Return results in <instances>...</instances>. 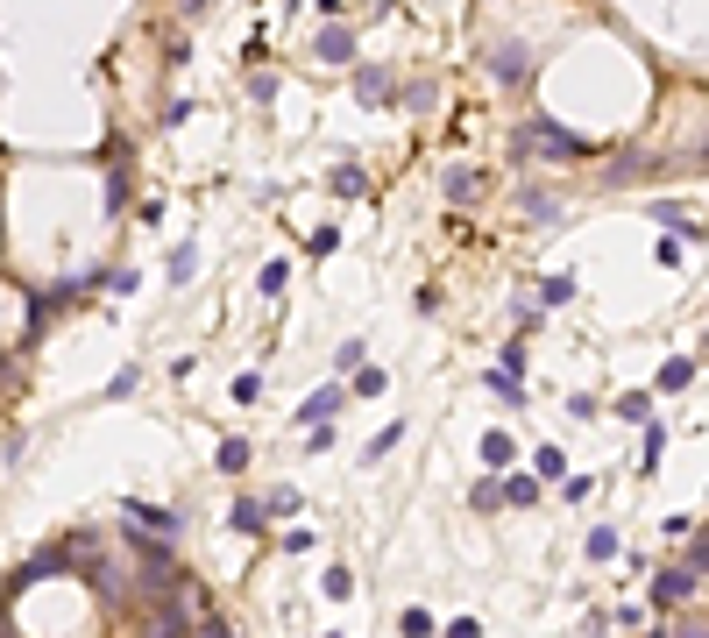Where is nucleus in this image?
I'll return each instance as SVG.
<instances>
[{
    "label": "nucleus",
    "instance_id": "obj_35",
    "mask_svg": "<svg viewBox=\"0 0 709 638\" xmlns=\"http://www.w3.org/2000/svg\"><path fill=\"white\" fill-rule=\"evenodd\" d=\"M234 397H242V405H256V397H263V376L249 369V376H234Z\"/></svg>",
    "mask_w": 709,
    "mask_h": 638
},
{
    "label": "nucleus",
    "instance_id": "obj_26",
    "mask_svg": "<svg viewBox=\"0 0 709 638\" xmlns=\"http://www.w3.org/2000/svg\"><path fill=\"white\" fill-rule=\"evenodd\" d=\"M284 284H291V263H284V256H277V263H263L256 291H263V298H284Z\"/></svg>",
    "mask_w": 709,
    "mask_h": 638
},
{
    "label": "nucleus",
    "instance_id": "obj_33",
    "mask_svg": "<svg viewBox=\"0 0 709 638\" xmlns=\"http://www.w3.org/2000/svg\"><path fill=\"white\" fill-rule=\"evenodd\" d=\"M468 504H476V511H504V504H497V475H483V483H476V497H468Z\"/></svg>",
    "mask_w": 709,
    "mask_h": 638
},
{
    "label": "nucleus",
    "instance_id": "obj_31",
    "mask_svg": "<svg viewBox=\"0 0 709 638\" xmlns=\"http://www.w3.org/2000/svg\"><path fill=\"white\" fill-rule=\"evenodd\" d=\"M504 376H518V383H525V334H511V341H504Z\"/></svg>",
    "mask_w": 709,
    "mask_h": 638
},
{
    "label": "nucleus",
    "instance_id": "obj_6",
    "mask_svg": "<svg viewBox=\"0 0 709 638\" xmlns=\"http://www.w3.org/2000/svg\"><path fill=\"white\" fill-rule=\"evenodd\" d=\"M575 291H582V277H575V270H546L532 305H539V312H546V305H575Z\"/></svg>",
    "mask_w": 709,
    "mask_h": 638
},
{
    "label": "nucleus",
    "instance_id": "obj_18",
    "mask_svg": "<svg viewBox=\"0 0 709 638\" xmlns=\"http://www.w3.org/2000/svg\"><path fill=\"white\" fill-rule=\"evenodd\" d=\"M227 525L256 539V532H263V504H256V497H234V511H227Z\"/></svg>",
    "mask_w": 709,
    "mask_h": 638
},
{
    "label": "nucleus",
    "instance_id": "obj_22",
    "mask_svg": "<svg viewBox=\"0 0 709 638\" xmlns=\"http://www.w3.org/2000/svg\"><path fill=\"white\" fill-rule=\"evenodd\" d=\"M199 277V242H178L171 249V284H192Z\"/></svg>",
    "mask_w": 709,
    "mask_h": 638
},
{
    "label": "nucleus",
    "instance_id": "obj_39",
    "mask_svg": "<svg viewBox=\"0 0 709 638\" xmlns=\"http://www.w3.org/2000/svg\"><path fill=\"white\" fill-rule=\"evenodd\" d=\"M674 638H702V617H695V610H688V617H681V624H674Z\"/></svg>",
    "mask_w": 709,
    "mask_h": 638
},
{
    "label": "nucleus",
    "instance_id": "obj_21",
    "mask_svg": "<svg viewBox=\"0 0 709 638\" xmlns=\"http://www.w3.org/2000/svg\"><path fill=\"white\" fill-rule=\"evenodd\" d=\"M532 475H539V483H554V475H568V454H561V447H532Z\"/></svg>",
    "mask_w": 709,
    "mask_h": 638
},
{
    "label": "nucleus",
    "instance_id": "obj_40",
    "mask_svg": "<svg viewBox=\"0 0 709 638\" xmlns=\"http://www.w3.org/2000/svg\"><path fill=\"white\" fill-rule=\"evenodd\" d=\"M199 638H234V631H227L220 617H206V624H199Z\"/></svg>",
    "mask_w": 709,
    "mask_h": 638
},
{
    "label": "nucleus",
    "instance_id": "obj_32",
    "mask_svg": "<svg viewBox=\"0 0 709 638\" xmlns=\"http://www.w3.org/2000/svg\"><path fill=\"white\" fill-rule=\"evenodd\" d=\"M348 390H355V397H383V369H369V362H362V369H355V383H348Z\"/></svg>",
    "mask_w": 709,
    "mask_h": 638
},
{
    "label": "nucleus",
    "instance_id": "obj_29",
    "mask_svg": "<svg viewBox=\"0 0 709 638\" xmlns=\"http://www.w3.org/2000/svg\"><path fill=\"white\" fill-rule=\"evenodd\" d=\"M320 589H327L334 603H348V596H355V575H348V568H327V575H320Z\"/></svg>",
    "mask_w": 709,
    "mask_h": 638
},
{
    "label": "nucleus",
    "instance_id": "obj_15",
    "mask_svg": "<svg viewBox=\"0 0 709 638\" xmlns=\"http://www.w3.org/2000/svg\"><path fill=\"white\" fill-rule=\"evenodd\" d=\"M213 468H220V475H242V468H249V440H242V433H227V440L213 447Z\"/></svg>",
    "mask_w": 709,
    "mask_h": 638
},
{
    "label": "nucleus",
    "instance_id": "obj_25",
    "mask_svg": "<svg viewBox=\"0 0 709 638\" xmlns=\"http://www.w3.org/2000/svg\"><path fill=\"white\" fill-rule=\"evenodd\" d=\"M327 185H334L341 199H362V192H369V178H362L355 164H341V171H327Z\"/></svg>",
    "mask_w": 709,
    "mask_h": 638
},
{
    "label": "nucleus",
    "instance_id": "obj_4",
    "mask_svg": "<svg viewBox=\"0 0 709 638\" xmlns=\"http://www.w3.org/2000/svg\"><path fill=\"white\" fill-rule=\"evenodd\" d=\"M121 511H128V525H135V532H164V539H178V532H185V511H164V504H142V497H128Z\"/></svg>",
    "mask_w": 709,
    "mask_h": 638
},
{
    "label": "nucleus",
    "instance_id": "obj_5",
    "mask_svg": "<svg viewBox=\"0 0 709 638\" xmlns=\"http://www.w3.org/2000/svg\"><path fill=\"white\" fill-rule=\"evenodd\" d=\"M334 412H341V383H320V390H312V397H305V405H298V426L312 433V426H327Z\"/></svg>",
    "mask_w": 709,
    "mask_h": 638
},
{
    "label": "nucleus",
    "instance_id": "obj_19",
    "mask_svg": "<svg viewBox=\"0 0 709 638\" xmlns=\"http://www.w3.org/2000/svg\"><path fill=\"white\" fill-rule=\"evenodd\" d=\"M398 440H405V419H398V426H383V433L362 447V461H369V468H376V461H390V454H398Z\"/></svg>",
    "mask_w": 709,
    "mask_h": 638
},
{
    "label": "nucleus",
    "instance_id": "obj_3",
    "mask_svg": "<svg viewBox=\"0 0 709 638\" xmlns=\"http://www.w3.org/2000/svg\"><path fill=\"white\" fill-rule=\"evenodd\" d=\"M490 78H497V86H525V78H532V50L525 43H490Z\"/></svg>",
    "mask_w": 709,
    "mask_h": 638
},
{
    "label": "nucleus",
    "instance_id": "obj_23",
    "mask_svg": "<svg viewBox=\"0 0 709 638\" xmlns=\"http://www.w3.org/2000/svg\"><path fill=\"white\" fill-rule=\"evenodd\" d=\"M362 362H369V348H362V341H355V334H348V341H341V348H334V383H341V376H355V369H362Z\"/></svg>",
    "mask_w": 709,
    "mask_h": 638
},
{
    "label": "nucleus",
    "instance_id": "obj_27",
    "mask_svg": "<svg viewBox=\"0 0 709 638\" xmlns=\"http://www.w3.org/2000/svg\"><path fill=\"white\" fill-rule=\"evenodd\" d=\"M617 546H624L617 525H596V532H589V561H617Z\"/></svg>",
    "mask_w": 709,
    "mask_h": 638
},
{
    "label": "nucleus",
    "instance_id": "obj_20",
    "mask_svg": "<svg viewBox=\"0 0 709 638\" xmlns=\"http://www.w3.org/2000/svg\"><path fill=\"white\" fill-rule=\"evenodd\" d=\"M192 631V617L178 610V603H164V610H156V624H149V638H185Z\"/></svg>",
    "mask_w": 709,
    "mask_h": 638
},
{
    "label": "nucleus",
    "instance_id": "obj_17",
    "mask_svg": "<svg viewBox=\"0 0 709 638\" xmlns=\"http://www.w3.org/2000/svg\"><path fill=\"white\" fill-rule=\"evenodd\" d=\"M256 504H263V518H298V511H305V497H298L291 483H277V490H270V497H256Z\"/></svg>",
    "mask_w": 709,
    "mask_h": 638
},
{
    "label": "nucleus",
    "instance_id": "obj_8",
    "mask_svg": "<svg viewBox=\"0 0 709 638\" xmlns=\"http://www.w3.org/2000/svg\"><path fill=\"white\" fill-rule=\"evenodd\" d=\"M497 504L532 511V504H539V475H497Z\"/></svg>",
    "mask_w": 709,
    "mask_h": 638
},
{
    "label": "nucleus",
    "instance_id": "obj_9",
    "mask_svg": "<svg viewBox=\"0 0 709 638\" xmlns=\"http://www.w3.org/2000/svg\"><path fill=\"white\" fill-rule=\"evenodd\" d=\"M440 185H447V199H454V206H476V199H483V171H468V164H447V178H440Z\"/></svg>",
    "mask_w": 709,
    "mask_h": 638
},
{
    "label": "nucleus",
    "instance_id": "obj_36",
    "mask_svg": "<svg viewBox=\"0 0 709 638\" xmlns=\"http://www.w3.org/2000/svg\"><path fill=\"white\" fill-rule=\"evenodd\" d=\"M341 440H334V426H312V440H305V454H334Z\"/></svg>",
    "mask_w": 709,
    "mask_h": 638
},
{
    "label": "nucleus",
    "instance_id": "obj_13",
    "mask_svg": "<svg viewBox=\"0 0 709 638\" xmlns=\"http://www.w3.org/2000/svg\"><path fill=\"white\" fill-rule=\"evenodd\" d=\"M483 390L497 397V405H511V412H525V405H532L525 383H518V376H504V369H490V376H483Z\"/></svg>",
    "mask_w": 709,
    "mask_h": 638
},
{
    "label": "nucleus",
    "instance_id": "obj_12",
    "mask_svg": "<svg viewBox=\"0 0 709 638\" xmlns=\"http://www.w3.org/2000/svg\"><path fill=\"white\" fill-rule=\"evenodd\" d=\"M383 93H390V71H383V64H362V71H355V100H362V107H383Z\"/></svg>",
    "mask_w": 709,
    "mask_h": 638
},
{
    "label": "nucleus",
    "instance_id": "obj_1",
    "mask_svg": "<svg viewBox=\"0 0 709 638\" xmlns=\"http://www.w3.org/2000/svg\"><path fill=\"white\" fill-rule=\"evenodd\" d=\"M532 156H589V142L582 135H568V128H554V121H525L518 135H511V164H532Z\"/></svg>",
    "mask_w": 709,
    "mask_h": 638
},
{
    "label": "nucleus",
    "instance_id": "obj_10",
    "mask_svg": "<svg viewBox=\"0 0 709 638\" xmlns=\"http://www.w3.org/2000/svg\"><path fill=\"white\" fill-rule=\"evenodd\" d=\"M511 461H518V440L497 426V433H483V468L490 475H511Z\"/></svg>",
    "mask_w": 709,
    "mask_h": 638
},
{
    "label": "nucleus",
    "instance_id": "obj_7",
    "mask_svg": "<svg viewBox=\"0 0 709 638\" xmlns=\"http://www.w3.org/2000/svg\"><path fill=\"white\" fill-rule=\"evenodd\" d=\"M312 57H320V64H355V29H348V22H334L320 43H312Z\"/></svg>",
    "mask_w": 709,
    "mask_h": 638
},
{
    "label": "nucleus",
    "instance_id": "obj_28",
    "mask_svg": "<svg viewBox=\"0 0 709 638\" xmlns=\"http://www.w3.org/2000/svg\"><path fill=\"white\" fill-rule=\"evenodd\" d=\"M660 461H667V433H660V426H646V454H639V468H646V475H653V468H660Z\"/></svg>",
    "mask_w": 709,
    "mask_h": 638
},
{
    "label": "nucleus",
    "instance_id": "obj_16",
    "mask_svg": "<svg viewBox=\"0 0 709 638\" xmlns=\"http://www.w3.org/2000/svg\"><path fill=\"white\" fill-rule=\"evenodd\" d=\"M610 412H617L624 426H653V397H646V390H624V397H617Z\"/></svg>",
    "mask_w": 709,
    "mask_h": 638
},
{
    "label": "nucleus",
    "instance_id": "obj_37",
    "mask_svg": "<svg viewBox=\"0 0 709 638\" xmlns=\"http://www.w3.org/2000/svg\"><path fill=\"white\" fill-rule=\"evenodd\" d=\"M589 490H596V483H589V475H568V483H561V504H582Z\"/></svg>",
    "mask_w": 709,
    "mask_h": 638
},
{
    "label": "nucleus",
    "instance_id": "obj_34",
    "mask_svg": "<svg viewBox=\"0 0 709 638\" xmlns=\"http://www.w3.org/2000/svg\"><path fill=\"white\" fill-rule=\"evenodd\" d=\"M135 383H142V369H135V362H121V369H114V383H107V390H114V397H128V390H135Z\"/></svg>",
    "mask_w": 709,
    "mask_h": 638
},
{
    "label": "nucleus",
    "instance_id": "obj_38",
    "mask_svg": "<svg viewBox=\"0 0 709 638\" xmlns=\"http://www.w3.org/2000/svg\"><path fill=\"white\" fill-rule=\"evenodd\" d=\"M447 638H483V624H476V617H454V624H447Z\"/></svg>",
    "mask_w": 709,
    "mask_h": 638
},
{
    "label": "nucleus",
    "instance_id": "obj_24",
    "mask_svg": "<svg viewBox=\"0 0 709 638\" xmlns=\"http://www.w3.org/2000/svg\"><path fill=\"white\" fill-rule=\"evenodd\" d=\"M653 220H660L667 234H688V242H702V227H695V213H681V206H660Z\"/></svg>",
    "mask_w": 709,
    "mask_h": 638
},
{
    "label": "nucleus",
    "instance_id": "obj_11",
    "mask_svg": "<svg viewBox=\"0 0 709 638\" xmlns=\"http://www.w3.org/2000/svg\"><path fill=\"white\" fill-rule=\"evenodd\" d=\"M518 206H525V213H532L539 227H554V220H561V199L546 192V185H518Z\"/></svg>",
    "mask_w": 709,
    "mask_h": 638
},
{
    "label": "nucleus",
    "instance_id": "obj_2",
    "mask_svg": "<svg viewBox=\"0 0 709 638\" xmlns=\"http://www.w3.org/2000/svg\"><path fill=\"white\" fill-rule=\"evenodd\" d=\"M695 589H702V568H660L653 575V610H681V603H695Z\"/></svg>",
    "mask_w": 709,
    "mask_h": 638
},
{
    "label": "nucleus",
    "instance_id": "obj_14",
    "mask_svg": "<svg viewBox=\"0 0 709 638\" xmlns=\"http://www.w3.org/2000/svg\"><path fill=\"white\" fill-rule=\"evenodd\" d=\"M688 383H695V355H674V362L660 369V383H653V390H660V397H681Z\"/></svg>",
    "mask_w": 709,
    "mask_h": 638
},
{
    "label": "nucleus",
    "instance_id": "obj_30",
    "mask_svg": "<svg viewBox=\"0 0 709 638\" xmlns=\"http://www.w3.org/2000/svg\"><path fill=\"white\" fill-rule=\"evenodd\" d=\"M398 631H405V638H433L440 624H433V610H405V617H398Z\"/></svg>",
    "mask_w": 709,
    "mask_h": 638
}]
</instances>
